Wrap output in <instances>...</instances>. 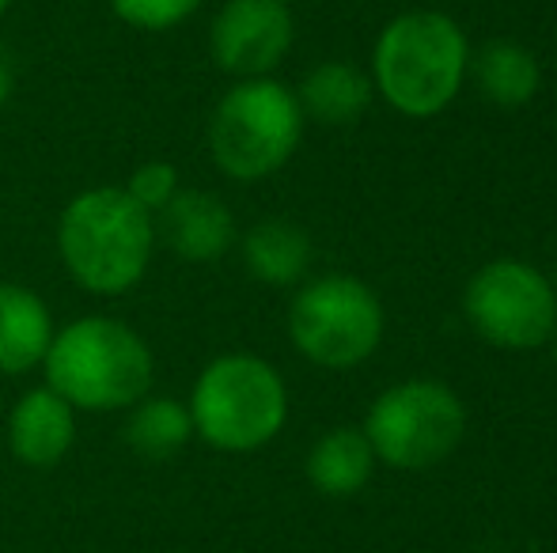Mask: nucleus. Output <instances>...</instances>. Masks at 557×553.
Returning a JSON list of instances; mask_svg holds the SVG:
<instances>
[{"instance_id": "nucleus-11", "label": "nucleus", "mask_w": 557, "mask_h": 553, "mask_svg": "<svg viewBox=\"0 0 557 553\" xmlns=\"http://www.w3.org/2000/svg\"><path fill=\"white\" fill-rule=\"evenodd\" d=\"M76 410L50 387H30L8 414V448L30 470H50L73 451Z\"/></svg>"}, {"instance_id": "nucleus-13", "label": "nucleus", "mask_w": 557, "mask_h": 553, "mask_svg": "<svg viewBox=\"0 0 557 553\" xmlns=\"http://www.w3.org/2000/svg\"><path fill=\"white\" fill-rule=\"evenodd\" d=\"M372 96V76L360 73L349 61H323L304 76L300 91H296L304 118H315L323 126H352L368 111Z\"/></svg>"}, {"instance_id": "nucleus-5", "label": "nucleus", "mask_w": 557, "mask_h": 553, "mask_svg": "<svg viewBox=\"0 0 557 553\" xmlns=\"http://www.w3.org/2000/svg\"><path fill=\"white\" fill-rule=\"evenodd\" d=\"M304 111L293 88L273 76L235 80L209 118V155L221 175L258 183L285 167L304 137Z\"/></svg>"}, {"instance_id": "nucleus-10", "label": "nucleus", "mask_w": 557, "mask_h": 553, "mask_svg": "<svg viewBox=\"0 0 557 553\" xmlns=\"http://www.w3.org/2000/svg\"><path fill=\"white\" fill-rule=\"evenodd\" d=\"M156 239L183 262H216L235 247V216L216 193L183 186L156 216Z\"/></svg>"}, {"instance_id": "nucleus-6", "label": "nucleus", "mask_w": 557, "mask_h": 553, "mask_svg": "<svg viewBox=\"0 0 557 553\" xmlns=\"http://www.w3.org/2000/svg\"><path fill=\"white\" fill-rule=\"evenodd\" d=\"M288 334L300 356L319 368H357L383 341V303L349 274L315 277L293 296Z\"/></svg>"}, {"instance_id": "nucleus-3", "label": "nucleus", "mask_w": 557, "mask_h": 553, "mask_svg": "<svg viewBox=\"0 0 557 553\" xmlns=\"http://www.w3.org/2000/svg\"><path fill=\"white\" fill-rule=\"evenodd\" d=\"M470 68L462 27L444 12H406L383 27L372 50V88L406 118H433Z\"/></svg>"}, {"instance_id": "nucleus-20", "label": "nucleus", "mask_w": 557, "mask_h": 553, "mask_svg": "<svg viewBox=\"0 0 557 553\" xmlns=\"http://www.w3.org/2000/svg\"><path fill=\"white\" fill-rule=\"evenodd\" d=\"M12 84H15V76H12V58H8V50L0 46V111H4L8 99H12Z\"/></svg>"}, {"instance_id": "nucleus-1", "label": "nucleus", "mask_w": 557, "mask_h": 553, "mask_svg": "<svg viewBox=\"0 0 557 553\" xmlns=\"http://www.w3.org/2000/svg\"><path fill=\"white\" fill-rule=\"evenodd\" d=\"M42 372L76 414H125L152 394L156 353L122 318L84 315L53 330Z\"/></svg>"}, {"instance_id": "nucleus-2", "label": "nucleus", "mask_w": 557, "mask_h": 553, "mask_svg": "<svg viewBox=\"0 0 557 553\" xmlns=\"http://www.w3.org/2000/svg\"><path fill=\"white\" fill-rule=\"evenodd\" d=\"M58 254L76 288L91 296H125L152 266L156 221L122 186H91L61 213Z\"/></svg>"}, {"instance_id": "nucleus-15", "label": "nucleus", "mask_w": 557, "mask_h": 553, "mask_svg": "<svg viewBox=\"0 0 557 553\" xmlns=\"http://www.w3.org/2000/svg\"><path fill=\"white\" fill-rule=\"evenodd\" d=\"M375 451L360 428H331L308 451V481L323 497H352L368 486Z\"/></svg>"}, {"instance_id": "nucleus-4", "label": "nucleus", "mask_w": 557, "mask_h": 553, "mask_svg": "<svg viewBox=\"0 0 557 553\" xmlns=\"http://www.w3.org/2000/svg\"><path fill=\"white\" fill-rule=\"evenodd\" d=\"M194 436L224 455H247L277 440L288 420L281 372L255 353H224L201 368L190 391Z\"/></svg>"}, {"instance_id": "nucleus-12", "label": "nucleus", "mask_w": 557, "mask_h": 553, "mask_svg": "<svg viewBox=\"0 0 557 553\" xmlns=\"http://www.w3.org/2000/svg\"><path fill=\"white\" fill-rule=\"evenodd\" d=\"M53 315L35 288L0 280V376H27L42 368L53 341Z\"/></svg>"}, {"instance_id": "nucleus-9", "label": "nucleus", "mask_w": 557, "mask_h": 553, "mask_svg": "<svg viewBox=\"0 0 557 553\" xmlns=\"http://www.w3.org/2000/svg\"><path fill=\"white\" fill-rule=\"evenodd\" d=\"M293 38L296 20L285 0H224L209 27V53L221 73L258 80L288 58Z\"/></svg>"}, {"instance_id": "nucleus-16", "label": "nucleus", "mask_w": 557, "mask_h": 553, "mask_svg": "<svg viewBox=\"0 0 557 553\" xmlns=\"http://www.w3.org/2000/svg\"><path fill=\"white\" fill-rule=\"evenodd\" d=\"M125 443L137 451L140 458H171L190 443L194 420L186 402L171 399V394H145L125 410Z\"/></svg>"}, {"instance_id": "nucleus-8", "label": "nucleus", "mask_w": 557, "mask_h": 553, "mask_svg": "<svg viewBox=\"0 0 557 553\" xmlns=\"http://www.w3.org/2000/svg\"><path fill=\"white\" fill-rule=\"evenodd\" d=\"M462 315L482 341L497 349H539L557 326V288L535 266L497 259L470 277Z\"/></svg>"}, {"instance_id": "nucleus-14", "label": "nucleus", "mask_w": 557, "mask_h": 553, "mask_svg": "<svg viewBox=\"0 0 557 553\" xmlns=\"http://www.w3.org/2000/svg\"><path fill=\"white\" fill-rule=\"evenodd\" d=\"M243 266L250 277L273 288L300 285L311 266V239L293 221H258L243 236Z\"/></svg>"}, {"instance_id": "nucleus-22", "label": "nucleus", "mask_w": 557, "mask_h": 553, "mask_svg": "<svg viewBox=\"0 0 557 553\" xmlns=\"http://www.w3.org/2000/svg\"><path fill=\"white\" fill-rule=\"evenodd\" d=\"M550 341H554V361H557V326H554V334H550Z\"/></svg>"}, {"instance_id": "nucleus-19", "label": "nucleus", "mask_w": 557, "mask_h": 553, "mask_svg": "<svg viewBox=\"0 0 557 553\" xmlns=\"http://www.w3.org/2000/svg\"><path fill=\"white\" fill-rule=\"evenodd\" d=\"M201 8V0H111V12L125 27L148 30V35H160V30H175L178 23H186Z\"/></svg>"}, {"instance_id": "nucleus-17", "label": "nucleus", "mask_w": 557, "mask_h": 553, "mask_svg": "<svg viewBox=\"0 0 557 553\" xmlns=\"http://www.w3.org/2000/svg\"><path fill=\"white\" fill-rule=\"evenodd\" d=\"M474 76L482 96L493 106H523L535 99L539 84H543V68H539L535 53H528L516 42H485L474 58Z\"/></svg>"}, {"instance_id": "nucleus-21", "label": "nucleus", "mask_w": 557, "mask_h": 553, "mask_svg": "<svg viewBox=\"0 0 557 553\" xmlns=\"http://www.w3.org/2000/svg\"><path fill=\"white\" fill-rule=\"evenodd\" d=\"M12 8V0H0V20H4V12Z\"/></svg>"}, {"instance_id": "nucleus-18", "label": "nucleus", "mask_w": 557, "mask_h": 553, "mask_svg": "<svg viewBox=\"0 0 557 553\" xmlns=\"http://www.w3.org/2000/svg\"><path fill=\"white\" fill-rule=\"evenodd\" d=\"M125 193H129L133 201H137L140 209H145L148 216H160L163 209L175 201V193L183 190V178H178V167L168 160H148L140 163L137 171L129 175V183L122 186Z\"/></svg>"}, {"instance_id": "nucleus-7", "label": "nucleus", "mask_w": 557, "mask_h": 553, "mask_svg": "<svg viewBox=\"0 0 557 553\" xmlns=\"http://www.w3.org/2000/svg\"><path fill=\"white\" fill-rule=\"evenodd\" d=\"M467 410L451 387L436 379H410L387 387L372 402L360 432L375 451V463L395 470H429L444 463L462 440Z\"/></svg>"}]
</instances>
